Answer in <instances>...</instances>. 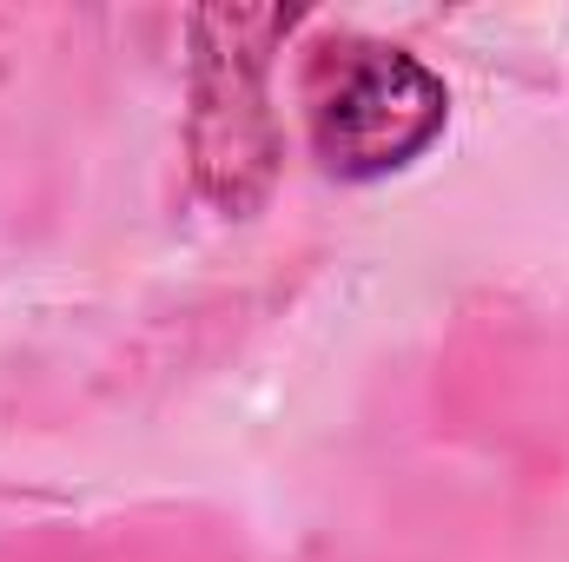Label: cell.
<instances>
[{"instance_id": "obj_2", "label": "cell", "mask_w": 569, "mask_h": 562, "mask_svg": "<svg viewBox=\"0 0 569 562\" xmlns=\"http://www.w3.org/2000/svg\"><path fill=\"white\" fill-rule=\"evenodd\" d=\"M232 47H206L199 60V120H192V152H199V179L212 199L246 205L266 172H272V120L259 107V73L266 53L239 47L246 13H226Z\"/></svg>"}, {"instance_id": "obj_1", "label": "cell", "mask_w": 569, "mask_h": 562, "mask_svg": "<svg viewBox=\"0 0 569 562\" xmlns=\"http://www.w3.org/2000/svg\"><path fill=\"white\" fill-rule=\"evenodd\" d=\"M450 120V93L418 53L338 33L305 60V133L338 179L405 172Z\"/></svg>"}]
</instances>
